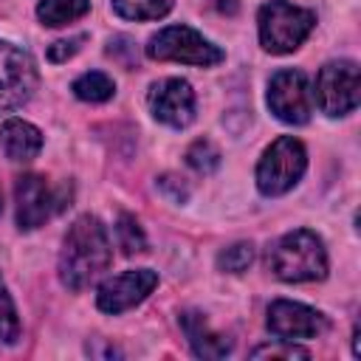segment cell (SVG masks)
I'll use <instances>...</instances> for the list:
<instances>
[{
	"mask_svg": "<svg viewBox=\"0 0 361 361\" xmlns=\"http://www.w3.org/2000/svg\"><path fill=\"white\" fill-rule=\"evenodd\" d=\"M113 259L107 231L99 217L82 214L71 223L59 251V279L68 290H82L96 282Z\"/></svg>",
	"mask_w": 361,
	"mask_h": 361,
	"instance_id": "cell-1",
	"label": "cell"
},
{
	"mask_svg": "<svg viewBox=\"0 0 361 361\" xmlns=\"http://www.w3.org/2000/svg\"><path fill=\"white\" fill-rule=\"evenodd\" d=\"M268 268L282 282H316L327 276V251L319 234L296 228L282 234L268 251Z\"/></svg>",
	"mask_w": 361,
	"mask_h": 361,
	"instance_id": "cell-2",
	"label": "cell"
},
{
	"mask_svg": "<svg viewBox=\"0 0 361 361\" xmlns=\"http://www.w3.org/2000/svg\"><path fill=\"white\" fill-rule=\"evenodd\" d=\"M316 14L310 8L293 6L288 0H268L257 14L259 45L271 54H290L296 51L313 31Z\"/></svg>",
	"mask_w": 361,
	"mask_h": 361,
	"instance_id": "cell-3",
	"label": "cell"
},
{
	"mask_svg": "<svg viewBox=\"0 0 361 361\" xmlns=\"http://www.w3.org/2000/svg\"><path fill=\"white\" fill-rule=\"evenodd\" d=\"M307 169V152L305 144L293 135L276 138L257 164V189L265 197H279L290 192Z\"/></svg>",
	"mask_w": 361,
	"mask_h": 361,
	"instance_id": "cell-4",
	"label": "cell"
},
{
	"mask_svg": "<svg viewBox=\"0 0 361 361\" xmlns=\"http://www.w3.org/2000/svg\"><path fill=\"white\" fill-rule=\"evenodd\" d=\"M144 51L155 62H180V65H197V68H212L223 62V51L189 25L161 28L158 34L149 37Z\"/></svg>",
	"mask_w": 361,
	"mask_h": 361,
	"instance_id": "cell-5",
	"label": "cell"
},
{
	"mask_svg": "<svg viewBox=\"0 0 361 361\" xmlns=\"http://www.w3.org/2000/svg\"><path fill=\"white\" fill-rule=\"evenodd\" d=\"M358 90H361V73L353 59L327 62L316 76V102L322 113L330 118L347 116L358 107Z\"/></svg>",
	"mask_w": 361,
	"mask_h": 361,
	"instance_id": "cell-6",
	"label": "cell"
},
{
	"mask_svg": "<svg viewBox=\"0 0 361 361\" xmlns=\"http://www.w3.org/2000/svg\"><path fill=\"white\" fill-rule=\"evenodd\" d=\"M37 65L28 51L0 39V113L20 110L37 90Z\"/></svg>",
	"mask_w": 361,
	"mask_h": 361,
	"instance_id": "cell-7",
	"label": "cell"
},
{
	"mask_svg": "<svg viewBox=\"0 0 361 361\" xmlns=\"http://www.w3.org/2000/svg\"><path fill=\"white\" fill-rule=\"evenodd\" d=\"M14 200H17V226L23 231H31L65 209V186L51 189V183L42 175L28 172V175L17 178Z\"/></svg>",
	"mask_w": 361,
	"mask_h": 361,
	"instance_id": "cell-8",
	"label": "cell"
},
{
	"mask_svg": "<svg viewBox=\"0 0 361 361\" xmlns=\"http://www.w3.org/2000/svg\"><path fill=\"white\" fill-rule=\"evenodd\" d=\"M268 107L285 124H307L313 110L310 82L302 71H276L268 82Z\"/></svg>",
	"mask_w": 361,
	"mask_h": 361,
	"instance_id": "cell-9",
	"label": "cell"
},
{
	"mask_svg": "<svg viewBox=\"0 0 361 361\" xmlns=\"http://www.w3.org/2000/svg\"><path fill=\"white\" fill-rule=\"evenodd\" d=\"M147 104H149V113L155 121L175 127V130H183L195 121L197 99H195V90L186 79L169 76V79H161L149 87Z\"/></svg>",
	"mask_w": 361,
	"mask_h": 361,
	"instance_id": "cell-10",
	"label": "cell"
},
{
	"mask_svg": "<svg viewBox=\"0 0 361 361\" xmlns=\"http://www.w3.org/2000/svg\"><path fill=\"white\" fill-rule=\"evenodd\" d=\"M158 285V274L149 268H135V271H124L118 276H110L99 285L96 293V305L104 313H124L135 305H141Z\"/></svg>",
	"mask_w": 361,
	"mask_h": 361,
	"instance_id": "cell-11",
	"label": "cell"
},
{
	"mask_svg": "<svg viewBox=\"0 0 361 361\" xmlns=\"http://www.w3.org/2000/svg\"><path fill=\"white\" fill-rule=\"evenodd\" d=\"M268 330L282 341H302L322 336L327 330V322L316 307L290 299H276L268 307Z\"/></svg>",
	"mask_w": 361,
	"mask_h": 361,
	"instance_id": "cell-12",
	"label": "cell"
},
{
	"mask_svg": "<svg viewBox=\"0 0 361 361\" xmlns=\"http://www.w3.org/2000/svg\"><path fill=\"white\" fill-rule=\"evenodd\" d=\"M180 330H183V336H186V341H189V347L197 358H212L214 361V358H226L231 353V338L212 330L206 316L197 313V310H183L180 313Z\"/></svg>",
	"mask_w": 361,
	"mask_h": 361,
	"instance_id": "cell-13",
	"label": "cell"
},
{
	"mask_svg": "<svg viewBox=\"0 0 361 361\" xmlns=\"http://www.w3.org/2000/svg\"><path fill=\"white\" fill-rule=\"evenodd\" d=\"M0 147L11 161H31L42 149V133L23 118H8L0 124Z\"/></svg>",
	"mask_w": 361,
	"mask_h": 361,
	"instance_id": "cell-14",
	"label": "cell"
},
{
	"mask_svg": "<svg viewBox=\"0 0 361 361\" xmlns=\"http://www.w3.org/2000/svg\"><path fill=\"white\" fill-rule=\"evenodd\" d=\"M90 8V0H39L37 3V17L48 28L68 25L79 17H85Z\"/></svg>",
	"mask_w": 361,
	"mask_h": 361,
	"instance_id": "cell-15",
	"label": "cell"
},
{
	"mask_svg": "<svg viewBox=\"0 0 361 361\" xmlns=\"http://www.w3.org/2000/svg\"><path fill=\"white\" fill-rule=\"evenodd\" d=\"M73 96L82 99V102H90V104H99V102H107L113 93H116V85L107 73L102 71H90V73H82L76 82H73Z\"/></svg>",
	"mask_w": 361,
	"mask_h": 361,
	"instance_id": "cell-16",
	"label": "cell"
},
{
	"mask_svg": "<svg viewBox=\"0 0 361 361\" xmlns=\"http://www.w3.org/2000/svg\"><path fill=\"white\" fill-rule=\"evenodd\" d=\"M113 11L124 20H161L164 14H169L172 0H110Z\"/></svg>",
	"mask_w": 361,
	"mask_h": 361,
	"instance_id": "cell-17",
	"label": "cell"
},
{
	"mask_svg": "<svg viewBox=\"0 0 361 361\" xmlns=\"http://www.w3.org/2000/svg\"><path fill=\"white\" fill-rule=\"evenodd\" d=\"M186 164H189L195 172H200V175H212V172L220 166V149L214 147V141L197 138V141H192L189 149H186Z\"/></svg>",
	"mask_w": 361,
	"mask_h": 361,
	"instance_id": "cell-18",
	"label": "cell"
},
{
	"mask_svg": "<svg viewBox=\"0 0 361 361\" xmlns=\"http://www.w3.org/2000/svg\"><path fill=\"white\" fill-rule=\"evenodd\" d=\"M116 237H118V245L124 254H141L147 251V237H144V228L138 226V220L127 212L118 214L116 220Z\"/></svg>",
	"mask_w": 361,
	"mask_h": 361,
	"instance_id": "cell-19",
	"label": "cell"
},
{
	"mask_svg": "<svg viewBox=\"0 0 361 361\" xmlns=\"http://www.w3.org/2000/svg\"><path fill=\"white\" fill-rule=\"evenodd\" d=\"M0 338L6 344H14L20 338V316H17V307H14V299L0 276Z\"/></svg>",
	"mask_w": 361,
	"mask_h": 361,
	"instance_id": "cell-20",
	"label": "cell"
},
{
	"mask_svg": "<svg viewBox=\"0 0 361 361\" xmlns=\"http://www.w3.org/2000/svg\"><path fill=\"white\" fill-rule=\"evenodd\" d=\"M254 262V245L251 243H234L217 254V268L228 274H243Z\"/></svg>",
	"mask_w": 361,
	"mask_h": 361,
	"instance_id": "cell-21",
	"label": "cell"
},
{
	"mask_svg": "<svg viewBox=\"0 0 361 361\" xmlns=\"http://www.w3.org/2000/svg\"><path fill=\"white\" fill-rule=\"evenodd\" d=\"M251 358H310L305 347H296L293 341L276 338V344H262L251 350Z\"/></svg>",
	"mask_w": 361,
	"mask_h": 361,
	"instance_id": "cell-22",
	"label": "cell"
},
{
	"mask_svg": "<svg viewBox=\"0 0 361 361\" xmlns=\"http://www.w3.org/2000/svg\"><path fill=\"white\" fill-rule=\"evenodd\" d=\"M82 42H85V34H76V37H71V39H59V42H54V45L48 48V59H51V62H65V59H71L73 54H79Z\"/></svg>",
	"mask_w": 361,
	"mask_h": 361,
	"instance_id": "cell-23",
	"label": "cell"
},
{
	"mask_svg": "<svg viewBox=\"0 0 361 361\" xmlns=\"http://www.w3.org/2000/svg\"><path fill=\"white\" fill-rule=\"evenodd\" d=\"M158 186H161V192H164L172 203H186V197H189V186H186L183 178H178V175H161V178H158Z\"/></svg>",
	"mask_w": 361,
	"mask_h": 361,
	"instance_id": "cell-24",
	"label": "cell"
},
{
	"mask_svg": "<svg viewBox=\"0 0 361 361\" xmlns=\"http://www.w3.org/2000/svg\"><path fill=\"white\" fill-rule=\"evenodd\" d=\"M217 3V8L220 11H228V14H234L237 11V0H214Z\"/></svg>",
	"mask_w": 361,
	"mask_h": 361,
	"instance_id": "cell-25",
	"label": "cell"
},
{
	"mask_svg": "<svg viewBox=\"0 0 361 361\" xmlns=\"http://www.w3.org/2000/svg\"><path fill=\"white\" fill-rule=\"evenodd\" d=\"M0 212H3V192H0Z\"/></svg>",
	"mask_w": 361,
	"mask_h": 361,
	"instance_id": "cell-26",
	"label": "cell"
}]
</instances>
